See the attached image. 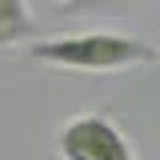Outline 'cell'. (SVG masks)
Returning <instances> with one entry per match:
<instances>
[{
  "mask_svg": "<svg viewBox=\"0 0 160 160\" xmlns=\"http://www.w3.org/2000/svg\"><path fill=\"white\" fill-rule=\"evenodd\" d=\"M52 152L60 160H144L132 136L108 116V108L64 120L52 136Z\"/></svg>",
  "mask_w": 160,
  "mask_h": 160,
  "instance_id": "cell-2",
  "label": "cell"
},
{
  "mask_svg": "<svg viewBox=\"0 0 160 160\" xmlns=\"http://www.w3.org/2000/svg\"><path fill=\"white\" fill-rule=\"evenodd\" d=\"M28 56L48 68H72V72H124L156 64L160 48H152L140 36L124 32H72V36L32 40Z\"/></svg>",
  "mask_w": 160,
  "mask_h": 160,
  "instance_id": "cell-1",
  "label": "cell"
},
{
  "mask_svg": "<svg viewBox=\"0 0 160 160\" xmlns=\"http://www.w3.org/2000/svg\"><path fill=\"white\" fill-rule=\"evenodd\" d=\"M124 4H136V0H56V12H112Z\"/></svg>",
  "mask_w": 160,
  "mask_h": 160,
  "instance_id": "cell-4",
  "label": "cell"
},
{
  "mask_svg": "<svg viewBox=\"0 0 160 160\" xmlns=\"http://www.w3.org/2000/svg\"><path fill=\"white\" fill-rule=\"evenodd\" d=\"M36 36V16L28 0H0V48H12Z\"/></svg>",
  "mask_w": 160,
  "mask_h": 160,
  "instance_id": "cell-3",
  "label": "cell"
}]
</instances>
